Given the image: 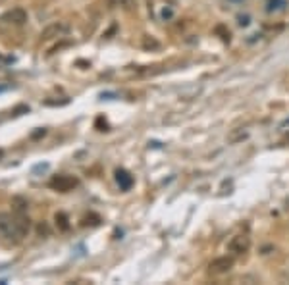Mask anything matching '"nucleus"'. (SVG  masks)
Masks as SVG:
<instances>
[{"label": "nucleus", "instance_id": "1", "mask_svg": "<svg viewBox=\"0 0 289 285\" xmlns=\"http://www.w3.org/2000/svg\"><path fill=\"white\" fill-rule=\"evenodd\" d=\"M0 233L6 235V237H16V239H19L21 233H19L18 216H12V214L8 212H0Z\"/></svg>", "mask_w": 289, "mask_h": 285}, {"label": "nucleus", "instance_id": "2", "mask_svg": "<svg viewBox=\"0 0 289 285\" xmlns=\"http://www.w3.org/2000/svg\"><path fill=\"white\" fill-rule=\"evenodd\" d=\"M68 33H70V25L66 21H54L41 31V41L45 43V41H52V39H62Z\"/></svg>", "mask_w": 289, "mask_h": 285}, {"label": "nucleus", "instance_id": "3", "mask_svg": "<svg viewBox=\"0 0 289 285\" xmlns=\"http://www.w3.org/2000/svg\"><path fill=\"white\" fill-rule=\"evenodd\" d=\"M48 185H50V189H54L58 193H70V191H73L79 185V181L72 178V176L60 174V176H52V179L48 181Z\"/></svg>", "mask_w": 289, "mask_h": 285}, {"label": "nucleus", "instance_id": "4", "mask_svg": "<svg viewBox=\"0 0 289 285\" xmlns=\"http://www.w3.org/2000/svg\"><path fill=\"white\" fill-rule=\"evenodd\" d=\"M249 249H251V237L245 235V233H237L228 243V250L235 256H241V254L249 252Z\"/></svg>", "mask_w": 289, "mask_h": 285}, {"label": "nucleus", "instance_id": "5", "mask_svg": "<svg viewBox=\"0 0 289 285\" xmlns=\"http://www.w3.org/2000/svg\"><path fill=\"white\" fill-rule=\"evenodd\" d=\"M234 264H235V260L232 256H218V258H214V260L208 264V272H210L212 276H224V274L232 272Z\"/></svg>", "mask_w": 289, "mask_h": 285}, {"label": "nucleus", "instance_id": "6", "mask_svg": "<svg viewBox=\"0 0 289 285\" xmlns=\"http://www.w3.org/2000/svg\"><path fill=\"white\" fill-rule=\"evenodd\" d=\"M0 19L4 23H8V25H23L27 21V12L23 8H12V10H8Z\"/></svg>", "mask_w": 289, "mask_h": 285}, {"label": "nucleus", "instance_id": "7", "mask_svg": "<svg viewBox=\"0 0 289 285\" xmlns=\"http://www.w3.org/2000/svg\"><path fill=\"white\" fill-rule=\"evenodd\" d=\"M114 176H116V183L120 185V189L122 191H129L131 187H133V176L124 170V168H118L116 172H114Z\"/></svg>", "mask_w": 289, "mask_h": 285}, {"label": "nucleus", "instance_id": "8", "mask_svg": "<svg viewBox=\"0 0 289 285\" xmlns=\"http://www.w3.org/2000/svg\"><path fill=\"white\" fill-rule=\"evenodd\" d=\"M162 45H160V41H156L152 35H143L141 37V48L143 50H158Z\"/></svg>", "mask_w": 289, "mask_h": 285}, {"label": "nucleus", "instance_id": "9", "mask_svg": "<svg viewBox=\"0 0 289 285\" xmlns=\"http://www.w3.org/2000/svg\"><path fill=\"white\" fill-rule=\"evenodd\" d=\"M54 224L58 232H68L70 230V218L66 212H56L54 214Z\"/></svg>", "mask_w": 289, "mask_h": 285}, {"label": "nucleus", "instance_id": "10", "mask_svg": "<svg viewBox=\"0 0 289 285\" xmlns=\"http://www.w3.org/2000/svg\"><path fill=\"white\" fill-rule=\"evenodd\" d=\"M27 206H29L27 198H23V196H14V198H12V208H14V212L16 214H25Z\"/></svg>", "mask_w": 289, "mask_h": 285}, {"label": "nucleus", "instance_id": "11", "mask_svg": "<svg viewBox=\"0 0 289 285\" xmlns=\"http://www.w3.org/2000/svg\"><path fill=\"white\" fill-rule=\"evenodd\" d=\"M288 6V2L286 0H268V12H280V10H284Z\"/></svg>", "mask_w": 289, "mask_h": 285}, {"label": "nucleus", "instance_id": "12", "mask_svg": "<svg viewBox=\"0 0 289 285\" xmlns=\"http://www.w3.org/2000/svg\"><path fill=\"white\" fill-rule=\"evenodd\" d=\"M118 4L126 10L127 14H131V12L137 10V0H118Z\"/></svg>", "mask_w": 289, "mask_h": 285}, {"label": "nucleus", "instance_id": "13", "mask_svg": "<svg viewBox=\"0 0 289 285\" xmlns=\"http://www.w3.org/2000/svg\"><path fill=\"white\" fill-rule=\"evenodd\" d=\"M214 31L222 37V41H224V43H230V37L232 35H230V29H228L226 25H222V23H220V25H216V29H214Z\"/></svg>", "mask_w": 289, "mask_h": 285}, {"label": "nucleus", "instance_id": "14", "mask_svg": "<svg viewBox=\"0 0 289 285\" xmlns=\"http://www.w3.org/2000/svg\"><path fill=\"white\" fill-rule=\"evenodd\" d=\"M98 224H100V218H98L96 214H89V216H85L83 222H81V226H98Z\"/></svg>", "mask_w": 289, "mask_h": 285}, {"label": "nucleus", "instance_id": "15", "mask_svg": "<svg viewBox=\"0 0 289 285\" xmlns=\"http://www.w3.org/2000/svg\"><path fill=\"white\" fill-rule=\"evenodd\" d=\"M37 233H39L41 237H48V235H50V226H48L47 222H41V224L37 226Z\"/></svg>", "mask_w": 289, "mask_h": 285}, {"label": "nucleus", "instance_id": "16", "mask_svg": "<svg viewBox=\"0 0 289 285\" xmlns=\"http://www.w3.org/2000/svg\"><path fill=\"white\" fill-rule=\"evenodd\" d=\"M245 137H247V133H245V131L241 129L239 133H232V135H230V141H232V142H237V141H241V139H245Z\"/></svg>", "mask_w": 289, "mask_h": 285}, {"label": "nucleus", "instance_id": "17", "mask_svg": "<svg viewBox=\"0 0 289 285\" xmlns=\"http://www.w3.org/2000/svg\"><path fill=\"white\" fill-rule=\"evenodd\" d=\"M237 19H239L237 23H239L241 27H247V25H249V19H251V18H249V16H239Z\"/></svg>", "mask_w": 289, "mask_h": 285}, {"label": "nucleus", "instance_id": "18", "mask_svg": "<svg viewBox=\"0 0 289 285\" xmlns=\"http://www.w3.org/2000/svg\"><path fill=\"white\" fill-rule=\"evenodd\" d=\"M43 135H47V129H39V131L33 133L31 137H33V139H39V137H43Z\"/></svg>", "mask_w": 289, "mask_h": 285}, {"label": "nucleus", "instance_id": "19", "mask_svg": "<svg viewBox=\"0 0 289 285\" xmlns=\"http://www.w3.org/2000/svg\"><path fill=\"white\" fill-rule=\"evenodd\" d=\"M106 6H108L110 10H112V8H114V6H116V2H114V0H106Z\"/></svg>", "mask_w": 289, "mask_h": 285}, {"label": "nucleus", "instance_id": "20", "mask_svg": "<svg viewBox=\"0 0 289 285\" xmlns=\"http://www.w3.org/2000/svg\"><path fill=\"white\" fill-rule=\"evenodd\" d=\"M2 156H4V150H0V158H2Z\"/></svg>", "mask_w": 289, "mask_h": 285}, {"label": "nucleus", "instance_id": "21", "mask_svg": "<svg viewBox=\"0 0 289 285\" xmlns=\"http://www.w3.org/2000/svg\"><path fill=\"white\" fill-rule=\"evenodd\" d=\"M234 2H241V0H234Z\"/></svg>", "mask_w": 289, "mask_h": 285}, {"label": "nucleus", "instance_id": "22", "mask_svg": "<svg viewBox=\"0 0 289 285\" xmlns=\"http://www.w3.org/2000/svg\"><path fill=\"white\" fill-rule=\"evenodd\" d=\"M0 62H2V56H0Z\"/></svg>", "mask_w": 289, "mask_h": 285}, {"label": "nucleus", "instance_id": "23", "mask_svg": "<svg viewBox=\"0 0 289 285\" xmlns=\"http://www.w3.org/2000/svg\"><path fill=\"white\" fill-rule=\"evenodd\" d=\"M0 2H2V0H0Z\"/></svg>", "mask_w": 289, "mask_h": 285}]
</instances>
